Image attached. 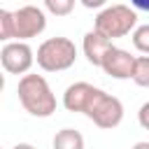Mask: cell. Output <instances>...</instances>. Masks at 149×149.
<instances>
[{"label":"cell","mask_w":149,"mask_h":149,"mask_svg":"<svg viewBox=\"0 0 149 149\" xmlns=\"http://www.w3.org/2000/svg\"><path fill=\"white\" fill-rule=\"evenodd\" d=\"M16 93H19V102L23 105V109L33 116L47 119L56 112V95L42 74H23L19 79Z\"/></svg>","instance_id":"6da1fadb"},{"label":"cell","mask_w":149,"mask_h":149,"mask_svg":"<svg viewBox=\"0 0 149 149\" xmlns=\"http://www.w3.org/2000/svg\"><path fill=\"white\" fill-rule=\"evenodd\" d=\"M35 61L44 72H63L74 65L77 47L70 37H49L37 47Z\"/></svg>","instance_id":"7a4b0ae2"},{"label":"cell","mask_w":149,"mask_h":149,"mask_svg":"<svg viewBox=\"0 0 149 149\" xmlns=\"http://www.w3.org/2000/svg\"><path fill=\"white\" fill-rule=\"evenodd\" d=\"M135 28H137V14L128 5H109V7L100 9L93 21V30H98L107 40L126 37Z\"/></svg>","instance_id":"3957f363"},{"label":"cell","mask_w":149,"mask_h":149,"mask_svg":"<svg viewBox=\"0 0 149 149\" xmlns=\"http://www.w3.org/2000/svg\"><path fill=\"white\" fill-rule=\"evenodd\" d=\"M84 114H86L98 128L112 130V128H116V126L123 121V105H121V100H119L116 95H109L107 91L98 88Z\"/></svg>","instance_id":"277c9868"},{"label":"cell","mask_w":149,"mask_h":149,"mask_svg":"<svg viewBox=\"0 0 149 149\" xmlns=\"http://www.w3.org/2000/svg\"><path fill=\"white\" fill-rule=\"evenodd\" d=\"M47 28V14L35 5H23L12 12V33L16 42H26L30 37L42 35Z\"/></svg>","instance_id":"5b68a950"},{"label":"cell","mask_w":149,"mask_h":149,"mask_svg":"<svg viewBox=\"0 0 149 149\" xmlns=\"http://www.w3.org/2000/svg\"><path fill=\"white\" fill-rule=\"evenodd\" d=\"M0 63L5 68V72L9 74H28V70L35 63V51L30 49L28 42H5V47L0 49Z\"/></svg>","instance_id":"8992f818"},{"label":"cell","mask_w":149,"mask_h":149,"mask_svg":"<svg viewBox=\"0 0 149 149\" xmlns=\"http://www.w3.org/2000/svg\"><path fill=\"white\" fill-rule=\"evenodd\" d=\"M135 58H137V56H130L126 49L112 47L109 54H107L105 61H102V70H105V74H109L112 79H133Z\"/></svg>","instance_id":"52a82bcc"},{"label":"cell","mask_w":149,"mask_h":149,"mask_svg":"<svg viewBox=\"0 0 149 149\" xmlns=\"http://www.w3.org/2000/svg\"><path fill=\"white\" fill-rule=\"evenodd\" d=\"M95 91H98V86H91L86 81H74L63 93V107L68 112H81L84 114L86 107H88V102L93 100Z\"/></svg>","instance_id":"ba28073f"},{"label":"cell","mask_w":149,"mask_h":149,"mask_svg":"<svg viewBox=\"0 0 149 149\" xmlns=\"http://www.w3.org/2000/svg\"><path fill=\"white\" fill-rule=\"evenodd\" d=\"M112 47H114L112 40H107V37L100 35L98 30H88V33L84 35V42H81L84 56H86V61H88L93 68H102V61H105V56L109 54Z\"/></svg>","instance_id":"9c48e42d"},{"label":"cell","mask_w":149,"mask_h":149,"mask_svg":"<svg viewBox=\"0 0 149 149\" xmlns=\"http://www.w3.org/2000/svg\"><path fill=\"white\" fill-rule=\"evenodd\" d=\"M51 144L54 149H84V135L74 128H61Z\"/></svg>","instance_id":"30bf717a"},{"label":"cell","mask_w":149,"mask_h":149,"mask_svg":"<svg viewBox=\"0 0 149 149\" xmlns=\"http://www.w3.org/2000/svg\"><path fill=\"white\" fill-rule=\"evenodd\" d=\"M133 81L142 88H149V56H137L133 68Z\"/></svg>","instance_id":"8fae6325"},{"label":"cell","mask_w":149,"mask_h":149,"mask_svg":"<svg viewBox=\"0 0 149 149\" xmlns=\"http://www.w3.org/2000/svg\"><path fill=\"white\" fill-rule=\"evenodd\" d=\"M133 47L140 51V54H144V56H149V23H142V26H137L135 30H133Z\"/></svg>","instance_id":"7c38bea8"},{"label":"cell","mask_w":149,"mask_h":149,"mask_svg":"<svg viewBox=\"0 0 149 149\" xmlns=\"http://www.w3.org/2000/svg\"><path fill=\"white\" fill-rule=\"evenodd\" d=\"M77 0H44V9L54 16H68L74 9Z\"/></svg>","instance_id":"4fadbf2b"},{"label":"cell","mask_w":149,"mask_h":149,"mask_svg":"<svg viewBox=\"0 0 149 149\" xmlns=\"http://www.w3.org/2000/svg\"><path fill=\"white\" fill-rule=\"evenodd\" d=\"M0 40H2V42H14L12 12H9V9H0Z\"/></svg>","instance_id":"5bb4252c"},{"label":"cell","mask_w":149,"mask_h":149,"mask_svg":"<svg viewBox=\"0 0 149 149\" xmlns=\"http://www.w3.org/2000/svg\"><path fill=\"white\" fill-rule=\"evenodd\" d=\"M137 121H140V126H142L144 130H149V102H144V105L140 107V112H137Z\"/></svg>","instance_id":"9a60e30c"},{"label":"cell","mask_w":149,"mask_h":149,"mask_svg":"<svg viewBox=\"0 0 149 149\" xmlns=\"http://www.w3.org/2000/svg\"><path fill=\"white\" fill-rule=\"evenodd\" d=\"M86 9H100V7H105L107 5V0H79Z\"/></svg>","instance_id":"2e32d148"},{"label":"cell","mask_w":149,"mask_h":149,"mask_svg":"<svg viewBox=\"0 0 149 149\" xmlns=\"http://www.w3.org/2000/svg\"><path fill=\"white\" fill-rule=\"evenodd\" d=\"M130 5L135 9H142V12H149V0H130Z\"/></svg>","instance_id":"e0dca14e"},{"label":"cell","mask_w":149,"mask_h":149,"mask_svg":"<svg viewBox=\"0 0 149 149\" xmlns=\"http://www.w3.org/2000/svg\"><path fill=\"white\" fill-rule=\"evenodd\" d=\"M130 149H149V142H135Z\"/></svg>","instance_id":"ac0fdd59"},{"label":"cell","mask_w":149,"mask_h":149,"mask_svg":"<svg viewBox=\"0 0 149 149\" xmlns=\"http://www.w3.org/2000/svg\"><path fill=\"white\" fill-rule=\"evenodd\" d=\"M12 149H35L33 144H28V142H19L16 147H12Z\"/></svg>","instance_id":"d6986e66"}]
</instances>
